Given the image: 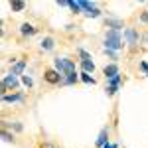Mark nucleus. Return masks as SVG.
<instances>
[{
    "label": "nucleus",
    "mask_w": 148,
    "mask_h": 148,
    "mask_svg": "<svg viewBox=\"0 0 148 148\" xmlns=\"http://www.w3.org/2000/svg\"><path fill=\"white\" fill-rule=\"evenodd\" d=\"M53 69L63 75V79H65V75L77 73V65L71 57H53Z\"/></svg>",
    "instance_id": "obj_1"
},
{
    "label": "nucleus",
    "mask_w": 148,
    "mask_h": 148,
    "mask_svg": "<svg viewBox=\"0 0 148 148\" xmlns=\"http://www.w3.org/2000/svg\"><path fill=\"white\" fill-rule=\"evenodd\" d=\"M125 47L123 44V34L116 30H107L105 32V49H113V51H121Z\"/></svg>",
    "instance_id": "obj_2"
},
{
    "label": "nucleus",
    "mask_w": 148,
    "mask_h": 148,
    "mask_svg": "<svg viewBox=\"0 0 148 148\" xmlns=\"http://www.w3.org/2000/svg\"><path fill=\"white\" fill-rule=\"evenodd\" d=\"M18 89H20V79H18L16 75H12V73H6V75L2 77L0 93H2V95H8V91L18 93Z\"/></svg>",
    "instance_id": "obj_3"
},
{
    "label": "nucleus",
    "mask_w": 148,
    "mask_h": 148,
    "mask_svg": "<svg viewBox=\"0 0 148 148\" xmlns=\"http://www.w3.org/2000/svg\"><path fill=\"white\" fill-rule=\"evenodd\" d=\"M81 8H83V16L85 18H101L103 16V10L97 8L95 2H89V0H79Z\"/></svg>",
    "instance_id": "obj_4"
},
{
    "label": "nucleus",
    "mask_w": 148,
    "mask_h": 148,
    "mask_svg": "<svg viewBox=\"0 0 148 148\" xmlns=\"http://www.w3.org/2000/svg\"><path fill=\"white\" fill-rule=\"evenodd\" d=\"M44 81L49 85H63V75L57 73L53 67H46L44 69Z\"/></svg>",
    "instance_id": "obj_5"
},
{
    "label": "nucleus",
    "mask_w": 148,
    "mask_h": 148,
    "mask_svg": "<svg viewBox=\"0 0 148 148\" xmlns=\"http://www.w3.org/2000/svg\"><path fill=\"white\" fill-rule=\"evenodd\" d=\"M123 36H125L126 44H128L130 47H136V46H138V42L142 40V38H140V34H138V30H136V28H125Z\"/></svg>",
    "instance_id": "obj_6"
},
{
    "label": "nucleus",
    "mask_w": 148,
    "mask_h": 148,
    "mask_svg": "<svg viewBox=\"0 0 148 148\" xmlns=\"http://www.w3.org/2000/svg\"><path fill=\"white\" fill-rule=\"evenodd\" d=\"M105 28H107V30L123 32V28H125V20H121V18H105Z\"/></svg>",
    "instance_id": "obj_7"
},
{
    "label": "nucleus",
    "mask_w": 148,
    "mask_h": 148,
    "mask_svg": "<svg viewBox=\"0 0 148 148\" xmlns=\"http://www.w3.org/2000/svg\"><path fill=\"white\" fill-rule=\"evenodd\" d=\"M107 144H109V126H103L101 132H99V136H97V140H95V146L105 148Z\"/></svg>",
    "instance_id": "obj_8"
},
{
    "label": "nucleus",
    "mask_w": 148,
    "mask_h": 148,
    "mask_svg": "<svg viewBox=\"0 0 148 148\" xmlns=\"http://www.w3.org/2000/svg\"><path fill=\"white\" fill-rule=\"evenodd\" d=\"M20 34H22V38H32V36L38 34V28L30 22H24L20 24Z\"/></svg>",
    "instance_id": "obj_9"
},
{
    "label": "nucleus",
    "mask_w": 148,
    "mask_h": 148,
    "mask_svg": "<svg viewBox=\"0 0 148 148\" xmlns=\"http://www.w3.org/2000/svg\"><path fill=\"white\" fill-rule=\"evenodd\" d=\"M121 71H119V63H107L105 67H103V75H105V79H111V77H114V75H119Z\"/></svg>",
    "instance_id": "obj_10"
},
{
    "label": "nucleus",
    "mask_w": 148,
    "mask_h": 148,
    "mask_svg": "<svg viewBox=\"0 0 148 148\" xmlns=\"http://www.w3.org/2000/svg\"><path fill=\"white\" fill-rule=\"evenodd\" d=\"M24 69H26V59H18V61H14L10 67V73L12 75H16V77H22L24 75Z\"/></svg>",
    "instance_id": "obj_11"
},
{
    "label": "nucleus",
    "mask_w": 148,
    "mask_h": 148,
    "mask_svg": "<svg viewBox=\"0 0 148 148\" xmlns=\"http://www.w3.org/2000/svg\"><path fill=\"white\" fill-rule=\"evenodd\" d=\"M53 47H56V40H53L51 36H44L42 42H40V49H42V51H51Z\"/></svg>",
    "instance_id": "obj_12"
},
{
    "label": "nucleus",
    "mask_w": 148,
    "mask_h": 148,
    "mask_svg": "<svg viewBox=\"0 0 148 148\" xmlns=\"http://www.w3.org/2000/svg\"><path fill=\"white\" fill-rule=\"evenodd\" d=\"M2 101H4V103H20V101H24V93L18 91V93H8V95H2Z\"/></svg>",
    "instance_id": "obj_13"
},
{
    "label": "nucleus",
    "mask_w": 148,
    "mask_h": 148,
    "mask_svg": "<svg viewBox=\"0 0 148 148\" xmlns=\"http://www.w3.org/2000/svg\"><path fill=\"white\" fill-rule=\"evenodd\" d=\"M8 6H10L12 12H24L28 4H26L24 0H10V2H8Z\"/></svg>",
    "instance_id": "obj_14"
},
{
    "label": "nucleus",
    "mask_w": 148,
    "mask_h": 148,
    "mask_svg": "<svg viewBox=\"0 0 148 148\" xmlns=\"http://www.w3.org/2000/svg\"><path fill=\"white\" fill-rule=\"evenodd\" d=\"M79 67H81V71H85V73H95V61L93 59H87V61H79Z\"/></svg>",
    "instance_id": "obj_15"
},
{
    "label": "nucleus",
    "mask_w": 148,
    "mask_h": 148,
    "mask_svg": "<svg viewBox=\"0 0 148 148\" xmlns=\"http://www.w3.org/2000/svg\"><path fill=\"white\" fill-rule=\"evenodd\" d=\"M2 140H4V142H12V144H16V136H14V132H10V130L4 128V126H2Z\"/></svg>",
    "instance_id": "obj_16"
},
{
    "label": "nucleus",
    "mask_w": 148,
    "mask_h": 148,
    "mask_svg": "<svg viewBox=\"0 0 148 148\" xmlns=\"http://www.w3.org/2000/svg\"><path fill=\"white\" fill-rule=\"evenodd\" d=\"M79 79L83 81V83H87V85H95V83H97V79L93 77L91 73H85V71H81V73H79Z\"/></svg>",
    "instance_id": "obj_17"
},
{
    "label": "nucleus",
    "mask_w": 148,
    "mask_h": 148,
    "mask_svg": "<svg viewBox=\"0 0 148 148\" xmlns=\"http://www.w3.org/2000/svg\"><path fill=\"white\" fill-rule=\"evenodd\" d=\"M67 8L73 12V14H83V8H81V4H79V2H75V0H69V6H67Z\"/></svg>",
    "instance_id": "obj_18"
},
{
    "label": "nucleus",
    "mask_w": 148,
    "mask_h": 148,
    "mask_svg": "<svg viewBox=\"0 0 148 148\" xmlns=\"http://www.w3.org/2000/svg\"><path fill=\"white\" fill-rule=\"evenodd\" d=\"M107 85H113V87H121V85H123V75L119 73V75L111 77V79H107Z\"/></svg>",
    "instance_id": "obj_19"
},
{
    "label": "nucleus",
    "mask_w": 148,
    "mask_h": 148,
    "mask_svg": "<svg viewBox=\"0 0 148 148\" xmlns=\"http://www.w3.org/2000/svg\"><path fill=\"white\" fill-rule=\"evenodd\" d=\"M77 81H79V75H77V73H71V75H65L63 85H75Z\"/></svg>",
    "instance_id": "obj_20"
},
{
    "label": "nucleus",
    "mask_w": 148,
    "mask_h": 148,
    "mask_svg": "<svg viewBox=\"0 0 148 148\" xmlns=\"http://www.w3.org/2000/svg\"><path fill=\"white\" fill-rule=\"evenodd\" d=\"M20 81H22L24 87H28V89H32V87H34V79H32L30 75H22V77H20Z\"/></svg>",
    "instance_id": "obj_21"
},
{
    "label": "nucleus",
    "mask_w": 148,
    "mask_h": 148,
    "mask_svg": "<svg viewBox=\"0 0 148 148\" xmlns=\"http://www.w3.org/2000/svg\"><path fill=\"white\" fill-rule=\"evenodd\" d=\"M77 56L81 57L79 61H87V59H91V53H89V51H85L83 47H79V49H77Z\"/></svg>",
    "instance_id": "obj_22"
},
{
    "label": "nucleus",
    "mask_w": 148,
    "mask_h": 148,
    "mask_svg": "<svg viewBox=\"0 0 148 148\" xmlns=\"http://www.w3.org/2000/svg\"><path fill=\"white\" fill-rule=\"evenodd\" d=\"M119 89H121V87H113V85H107V87H105V93H107V97H114V95L119 93Z\"/></svg>",
    "instance_id": "obj_23"
},
{
    "label": "nucleus",
    "mask_w": 148,
    "mask_h": 148,
    "mask_svg": "<svg viewBox=\"0 0 148 148\" xmlns=\"http://www.w3.org/2000/svg\"><path fill=\"white\" fill-rule=\"evenodd\" d=\"M10 128L14 130V132H22L24 125H22V123H18V121H14V123H10Z\"/></svg>",
    "instance_id": "obj_24"
},
{
    "label": "nucleus",
    "mask_w": 148,
    "mask_h": 148,
    "mask_svg": "<svg viewBox=\"0 0 148 148\" xmlns=\"http://www.w3.org/2000/svg\"><path fill=\"white\" fill-rule=\"evenodd\" d=\"M105 56L111 57V59H113V63H116V59H119V53H116V51H113V49H105Z\"/></svg>",
    "instance_id": "obj_25"
},
{
    "label": "nucleus",
    "mask_w": 148,
    "mask_h": 148,
    "mask_svg": "<svg viewBox=\"0 0 148 148\" xmlns=\"http://www.w3.org/2000/svg\"><path fill=\"white\" fill-rule=\"evenodd\" d=\"M36 148H59V146H56V144H51V142H46V140H40Z\"/></svg>",
    "instance_id": "obj_26"
},
{
    "label": "nucleus",
    "mask_w": 148,
    "mask_h": 148,
    "mask_svg": "<svg viewBox=\"0 0 148 148\" xmlns=\"http://www.w3.org/2000/svg\"><path fill=\"white\" fill-rule=\"evenodd\" d=\"M138 67H140L142 73H146V75H148V61H140V63H138Z\"/></svg>",
    "instance_id": "obj_27"
},
{
    "label": "nucleus",
    "mask_w": 148,
    "mask_h": 148,
    "mask_svg": "<svg viewBox=\"0 0 148 148\" xmlns=\"http://www.w3.org/2000/svg\"><path fill=\"white\" fill-rule=\"evenodd\" d=\"M140 22L148 24V10H144V12H142V14H140Z\"/></svg>",
    "instance_id": "obj_28"
},
{
    "label": "nucleus",
    "mask_w": 148,
    "mask_h": 148,
    "mask_svg": "<svg viewBox=\"0 0 148 148\" xmlns=\"http://www.w3.org/2000/svg\"><path fill=\"white\" fill-rule=\"evenodd\" d=\"M57 6H69V0H57Z\"/></svg>",
    "instance_id": "obj_29"
},
{
    "label": "nucleus",
    "mask_w": 148,
    "mask_h": 148,
    "mask_svg": "<svg viewBox=\"0 0 148 148\" xmlns=\"http://www.w3.org/2000/svg\"><path fill=\"white\" fill-rule=\"evenodd\" d=\"M105 148H119V144H114V142H109V144H107Z\"/></svg>",
    "instance_id": "obj_30"
},
{
    "label": "nucleus",
    "mask_w": 148,
    "mask_h": 148,
    "mask_svg": "<svg viewBox=\"0 0 148 148\" xmlns=\"http://www.w3.org/2000/svg\"><path fill=\"white\" fill-rule=\"evenodd\" d=\"M142 42H144V44H148V34L144 36V38H142Z\"/></svg>",
    "instance_id": "obj_31"
}]
</instances>
